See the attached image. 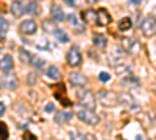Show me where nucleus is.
Listing matches in <instances>:
<instances>
[{"instance_id":"f257e3e1","label":"nucleus","mask_w":156,"mask_h":140,"mask_svg":"<svg viewBox=\"0 0 156 140\" xmlns=\"http://www.w3.org/2000/svg\"><path fill=\"white\" fill-rule=\"evenodd\" d=\"M76 117L80 118L81 121H84L86 125H92V126L100 121V118H98L97 114L94 112V109H89V108H86V106H81L80 109H78Z\"/></svg>"},{"instance_id":"f03ea898","label":"nucleus","mask_w":156,"mask_h":140,"mask_svg":"<svg viewBox=\"0 0 156 140\" xmlns=\"http://www.w3.org/2000/svg\"><path fill=\"white\" fill-rule=\"evenodd\" d=\"M76 100L81 106H86L89 109L95 108V97L90 90H87V89H78L76 90Z\"/></svg>"},{"instance_id":"7ed1b4c3","label":"nucleus","mask_w":156,"mask_h":140,"mask_svg":"<svg viewBox=\"0 0 156 140\" xmlns=\"http://www.w3.org/2000/svg\"><path fill=\"white\" fill-rule=\"evenodd\" d=\"M139 28H140V33L145 37H153L156 34V19L153 16L144 17L139 23Z\"/></svg>"},{"instance_id":"20e7f679","label":"nucleus","mask_w":156,"mask_h":140,"mask_svg":"<svg viewBox=\"0 0 156 140\" xmlns=\"http://www.w3.org/2000/svg\"><path fill=\"white\" fill-rule=\"evenodd\" d=\"M98 101H101L103 106H115L117 101H120V97H117L111 90H100L98 92Z\"/></svg>"},{"instance_id":"39448f33","label":"nucleus","mask_w":156,"mask_h":140,"mask_svg":"<svg viewBox=\"0 0 156 140\" xmlns=\"http://www.w3.org/2000/svg\"><path fill=\"white\" fill-rule=\"evenodd\" d=\"M66 59H67V64H69L70 67H78V66H81L83 58H81V52H80V48H78L76 45H73V47L69 50V52H67Z\"/></svg>"},{"instance_id":"423d86ee","label":"nucleus","mask_w":156,"mask_h":140,"mask_svg":"<svg viewBox=\"0 0 156 140\" xmlns=\"http://www.w3.org/2000/svg\"><path fill=\"white\" fill-rule=\"evenodd\" d=\"M19 31L22 33V34H34L36 31H37V23L33 20V19H27V20H23V22H20V25H19Z\"/></svg>"},{"instance_id":"0eeeda50","label":"nucleus","mask_w":156,"mask_h":140,"mask_svg":"<svg viewBox=\"0 0 156 140\" xmlns=\"http://www.w3.org/2000/svg\"><path fill=\"white\" fill-rule=\"evenodd\" d=\"M120 45L123 48V52H126L128 55L136 53V50L139 48L136 39H133V37H120Z\"/></svg>"},{"instance_id":"6e6552de","label":"nucleus","mask_w":156,"mask_h":140,"mask_svg":"<svg viewBox=\"0 0 156 140\" xmlns=\"http://www.w3.org/2000/svg\"><path fill=\"white\" fill-rule=\"evenodd\" d=\"M50 14H51V20H55V22H62L64 19H67L66 14H64V11H62V8L59 5H51Z\"/></svg>"},{"instance_id":"1a4fd4ad","label":"nucleus","mask_w":156,"mask_h":140,"mask_svg":"<svg viewBox=\"0 0 156 140\" xmlns=\"http://www.w3.org/2000/svg\"><path fill=\"white\" fill-rule=\"evenodd\" d=\"M81 19H83V22L90 23V25L98 23V19H97V11H94V9H84V11L81 12Z\"/></svg>"},{"instance_id":"9d476101","label":"nucleus","mask_w":156,"mask_h":140,"mask_svg":"<svg viewBox=\"0 0 156 140\" xmlns=\"http://www.w3.org/2000/svg\"><path fill=\"white\" fill-rule=\"evenodd\" d=\"M97 19H98L97 25H100V27H106L108 23H111V16H109V12L105 8H100L97 11Z\"/></svg>"},{"instance_id":"9b49d317","label":"nucleus","mask_w":156,"mask_h":140,"mask_svg":"<svg viewBox=\"0 0 156 140\" xmlns=\"http://www.w3.org/2000/svg\"><path fill=\"white\" fill-rule=\"evenodd\" d=\"M2 86L6 87V89H16L17 86V80H16V76L14 75H11V73H3V80H2Z\"/></svg>"},{"instance_id":"f8f14e48","label":"nucleus","mask_w":156,"mask_h":140,"mask_svg":"<svg viewBox=\"0 0 156 140\" xmlns=\"http://www.w3.org/2000/svg\"><path fill=\"white\" fill-rule=\"evenodd\" d=\"M69 81H70L73 86H78V87L86 86V83H87V80L84 78V75L78 73V72H75V73H70V75H69Z\"/></svg>"},{"instance_id":"ddd939ff","label":"nucleus","mask_w":156,"mask_h":140,"mask_svg":"<svg viewBox=\"0 0 156 140\" xmlns=\"http://www.w3.org/2000/svg\"><path fill=\"white\" fill-rule=\"evenodd\" d=\"M55 98L61 101V104H62V106H70V104H72V103H70V100L66 97V89H64L62 84L58 87V90L55 92Z\"/></svg>"},{"instance_id":"4468645a","label":"nucleus","mask_w":156,"mask_h":140,"mask_svg":"<svg viewBox=\"0 0 156 140\" xmlns=\"http://www.w3.org/2000/svg\"><path fill=\"white\" fill-rule=\"evenodd\" d=\"M67 22H69V25H70V27H72L76 33L83 31V23H81L80 19H78L76 14H69V16H67Z\"/></svg>"},{"instance_id":"2eb2a0df","label":"nucleus","mask_w":156,"mask_h":140,"mask_svg":"<svg viewBox=\"0 0 156 140\" xmlns=\"http://www.w3.org/2000/svg\"><path fill=\"white\" fill-rule=\"evenodd\" d=\"M11 12H12L16 17L25 14V5L20 2V0H14V2L11 3Z\"/></svg>"},{"instance_id":"dca6fc26","label":"nucleus","mask_w":156,"mask_h":140,"mask_svg":"<svg viewBox=\"0 0 156 140\" xmlns=\"http://www.w3.org/2000/svg\"><path fill=\"white\" fill-rule=\"evenodd\" d=\"M72 118V112H56V115H55V123L58 125H66L69 123Z\"/></svg>"},{"instance_id":"f3484780","label":"nucleus","mask_w":156,"mask_h":140,"mask_svg":"<svg viewBox=\"0 0 156 140\" xmlns=\"http://www.w3.org/2000/svg\"><path fill=\"white\" fill-rule=\"evenodd\" d=\"M12 70V58L11 55L2 56V73H9Z\"/></svg>"},{"instance_id":"a211bd4d","label":"nucleus","mask_w":156,"mask_h":140,"mask_svg":"<svg viewBox=\"0 0 156 140\" xmlns=\"http://www.w3.org/2000/svg\"><path fill=\"white\" fill-rule=\"evenodd\" d=\"M122 86L126 87V89H131V87H137L139 86V80L133 75H126L125 78L122 80Z\"/></svg>"},{"instance_id":"6ab92c4d","label":"nucleus","mask_w":156,"mask_h":140,"mask_svg":"<svg viewBox=\"0 0 156 140\" xmlns=\"http://www.w3.org/2000/svg\"><path fill=\"white\" fill-rule=\"evenodd\" d=\"M92 44L98 48H105L108 45V41H106V37L103 36V34H94L92 36Z\"/></svg>"},{"instance_id":"aec40b11","label":"nucleus","mask_w":156,"mask_h":140,"mask_svg":"<svg viewBox=\"0 0 156 140\" xmlns=\"http://www.w3.org/2000/svg\"><path fill=\"white\" fill-rule=\"evenodd\" d=\"M53 34H55V37H56V41H58V42H61V44H66V42L69 41L67 33L64 31V30H61V28H56Z\"/></svg>"},{"instance_id":"412c9836","label":"nucleus","mask_w":156,"mask_h":140,"mask_svg":"<svg viewBox=\"0 0 156 140\" xmlns=\"http://www.w3.org/2000/svg\"><path fill=\"white\" fill-rule=\"evenodd\" d=\"M31 56L33 55H30L27 50H23V48L19 50V59H20L22 64H30V62H31Z\"/></svg>"},{"instance_id":"4be33fe9","label":"nucleus","mask_w":156,"mask_h":140,"mask_svg":"<svg viewBox=\"0 0 156 140\" xmlns=\"http://www.w3.org/2000/svg\"><path fill=\"white\" fill-rule=\"evenodd\" d=\"M25 14H31V16L37 14V5H36V2H28L27 5H25Z\"/></svg>"},{"instance_id":"5701e85b","label":"nucleus","mask_w":156,"mask_h":140,"mask_svg":"<svg viewBox=\"0 0 156 140\" xmlns=\"http://www.w3.org/2000/svg\"><path fill=\"white\" fill-rule=\"evenodd\" d=\"M131 28V19L129 17H123L120 22H119V30L120 31H126Z\"/></svg>"},{"instance_id":"b1692460","label":"nucleus","mask_w":156,"mask_h":140,"mask_svg":"<svg viewBox=\"0 0 156 140\" xmlns=\"http://www.w3.org/2000/svg\"><path fill=\"white\" fill-rule=\"evenodd\" d=\"M47 76H48V78H51V80H58V78H59L58 69H56L55 66H50V67L47 69Z\"/></svg>"},{"instance_id":"393cba45","label":"nucleus","mask_w":156,"mask_h":140,"mask_svg":"<svg viewBox=\"0 0 156 140\" xmlns=\"http://www.w3.org/2000/svg\"><path fill=\"white\" fill-rule=\"evenodd\" d=\"M114 69H115V72L119 73V75L129 73V70H131V69H129V66H128V64H125V62H120V64H119V66H115Z\"/></svg>"},{"instance_id":"a878e982","label":"nucleus","mask_w":156,"mask_h":140,"mask_svg":"<svg viewBox=\"0 0 156 140\" xmlns=\"http://www.w3.org/2000/svg\"><path fill=\"white\" fill-rule=\"evenodd\" d=\"M6 31H8V22H6V19L2 16V17H0V34H2V39L6 36Z\"/></svg>"},{"instance_id":"bb28decb","label":"nucleus","mask_w":156,"mask_h":140,"mask_svg":"<svg viewBox=\"0 0 156 140\" xmlns=\"http://www.w3.org/2000/svg\"><path fill=\"white\" fill-rule=\"evenodd\" d=\"M30 64L34 67V69H42L44 67V64H45V62L41 59V58H37V56H31V62H30Z\"/></svg>"},{"instance_id":"cd10ccee","label":"nucleus","mask_w":156,"mask_h":140,"mask_svg":"<svg viewBox=\"0 0 156 140\" xmlns=\"http://www.w3.org/2000/svg\"><path fill=\"white\" fill-rule=\"evenodd\" d=\"M44 30H45V31H48V33H55V30H56V28H53V25H51V22H50V20H44Z\"/></svg>"},{"instance_id":"c85d7f7f","label":"nucleus","mask_w":156,"mask_h":140,"mask_svg":"<svg viewBox=\"0 0 156 140\" xmlns=\"http://www.w3.org/2000/svg\"><path fill=\"white\" fill-rule=\"evenodd\" d=\"M109 73H106V72H100V75H98V80L101 81V83H106V81H109Z\"/></svg>"},{"instance_id":"c756f323","label":"nucleus","mask_w":156,"mask_h":140,"mask_svg":"<svg viewBox=\"0 0 156 140\" xmlns=\"http://www.w3.org/2000/svg\"><path fill=\"white\" fill-rule=\"evenodd\" d=\"M0 131H2V138H8V128L5 123H0Z\"/></svg>"},{"instance_id":"7c9ffc66","label":"nucleus","mask_w":156,"mask_h":140,"mask_svg":"<svg viewBox=\"0 0 156 140\" xmlns=\"http://www.w3.org/2000/svg\"><path fill=\"white\" fill-rule=\"evenodd\" d=\"M37 48H41V50L45 48V50H47V48H50V45H48L47 41H41V42H37Z\"/></svg>"},{"instance_id":"2f4dec72","label":"nucleus","mask_w":156,"mask_h":140,"mask_svg":"<svg viewBox=\"0 0 156 140\" xmlns=\"http://www.w3.org/2000/svg\"><path fill=\"white\" fill-rule=\"evenodd\" d=\"M64 2H66L69 6H72V8H76V6H78V3H76L78 0H64Z\"/></svg>"},{"instance_id":"473e14b6","label":"nucleus","mask_w":156,"mask_h":140,"mask_svg":"<svg viewBox=\"0 0 156 140\" xmlns=\"http://www.w3.org/2000/svg\"><path fill=\"white\" fill-rule=\"evenodd\" d=\"M44 111H45V112H53V111H55V106L51 104V103H48V104H45Z\"/></svg>"},{"instance_id":"72a5a7b5","label":"nucleus","mask_w":156,"mask_h":140,"mask_svg":"<svg viewBox=\"0 0 156 140\" xmlns=\"http://www.w3.org/2000/svg\"><path fill=\"white\" fill-rule=\"evenodd\" d=\"M0 115H5V104L0 103Z\"/></svg>"},{"instance_id":"f704fd0d","label":"nucleus","mask_w":156,"mask_h":140,"mask_svg":"<svg viewBox=\"0 0 156 140\" xmlns=\"http://www.w3.org/2000/svg\"><path fill=\"white\" fill-rule=\"evenodd\" d=\"M142 0H129V5H140Z\"/></svg>"},{"instance_id":"c9c22d12","label":"nucleus","mask_w":156,"mask_h":140,"mask_svg":"<svg viewBox=\"0 0 156 140\" xmlns=\"http://www.w3.org/2000/svg\"><path fill=\"white\" fill-rule=\"evenodd\" d=\"M84 2H86V3H95L97 0H84Z\"/></svg>"},{"instance_id":"e433bc0d","label":"nucleus","mask_w":156,"mask_h":140,"mask_svg":"<svg viewBox=\"0 0 156 140\" xmlns=\"http://www.w3.org/2000/svg\"><path fill=\"white\" fill-rule=\"evenodd\" d=\"M153 17H154V19H156V6H154V8H153Z\"/></svg>"}]
</instances>
